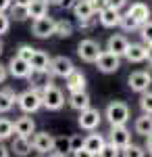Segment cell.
Returning <instances> with one entry per match:
<instances>
[{
    "label": "cell",
    "instance_id": "27",
    "mask_svg": "<svg viewBox=\"0 0 152 157\" xmlns=\"http://www.w3.org/2000/svg\"><path fill=\"white\" fill-rule=\"evenodd\" d=\"M50 57H48V52L44 50H35L34 57L29 59V65H31V69H38V71H48V67H50Z\"/></svg>",
    "mask_w": 152,
    "mask_h": 157
},
{
    "label": "cell",
    "instance_id": "1",
    "mask_svg": "<svg viewBox=\"0 0 152 157\" xmlns=\"http://www.w3.org/2000/svg\"><path fill=\"white\" fill-rule=\"evenodd\" d=\"M104 117L110 126H125L131 117V109L125 101H110L106 105L104 111Z\"/></svg>",
    "mask_w": 152,
    "mask_h": 157
},
{
    "label": "cell",
    "instance_id": "38",
    "mask_svg": "<svg viewBox=\"0 0 152 157\" xmlns=\"http://www.w3.org/2000/svg\"><path fill=\"white\" fill-rule=\"evenodd\" d=\"M83 143H85V136H81V134H73V136H71V153L83 149Z\"/></svg>",
    "mask_w": 152,
    "mask_h": 157
},
{
    "label": "cell",
    "instance_id": "43",
    "mask_svg": "<svg viewBox=\"0 0 152 157\" xmlns=\"http://www.w3.org/2000/svg\"><path fill=\"white\" fill-rule=\"evenodd\" d=\"M125 4H127V0H108V6H113V9H117V11H121Z\"/></svg>",
    "mask_w": 152,
    "mask_h": 157
},
{
    "label": "cell",
    "instance_id": "13",
    "mask_svg": "<svg viewBox=\"0 0 152 157\" xmlns=\"http://www.w3.org/2000/svg\"><path fill=\"white\" fill-rule=\"evenodd\" d=\"M65 86H67V90L69 92H81L85 90V86H88V78H85V73L81 69H73V71L65 78Z\"/></svg>",
    "mask_w": 152,
    "mask_h": 157
},
{
    "label": "cell",
    "instance_id": "3",
    "mask_svg": "<svg viewBox=\"0 0 152 157\" xmlns=\"http://www.w3.org/2000/svg\"><path fill=\"white\" fill-rule=\"evenodd\" d=\"M100 42H96L94 38H83L81 42L77 44V57L85 63H96L98 57H100Z\"/></svg>",
    "mask_w": 152,
    "mask_h": 157
},
{
    "label": "cell",
    "instance_id": "37",
    "mask_svg": "<svg viewBox=\"0 0 152 157\" xmlns=\"http://www.w3.org/2000/svg\"><path fill=\"white\" fill-rule=\"evenodd\" d=\"M140 36L144 40V44H152V19L140 27Z\"/></svg>",
    "mask_w": 152,
    "mask_h": 157
},
{
    "label": "cell",
    "instance_id": "22",
    "mask_svg": "<svg viewBox=\"0 0 152 157\" xmlns=\"http://www.w3.org/2000/svg\"><path fill=\"white\" fill-rule=\"evenodd\" d=\"M11 151L15 153L17 157H27L34 147H31V138H25V136H15L11 143Z\"/></svg>",
    "mask_w": 152,
    "mask_h": 157
},
{
    "label": "cell",
    "instance_id": "14",
    "mask_svg": "<svg viewBox=\"0 0 152 157\" xmlns=\"http://www.w3.org/2000/svg\"><path fill=\"white\" fill-rule=\"evenodd\" d=\"M127 48H129V40L123 34H113L106 40V50L113 52V55H117V57H125Z\"/></svg>",
    "mask_w": 152,
    "mask_h": 157
},
{
    "label": "cell",
    "instance_id": "35",
    "mask_svg": "<svg viewBox=\"0 0 152 157\" xmlns=\"http://www.w3.org/2000/svg\"><path fill=\"white\" fill-rule=\"evenodd\" d=\"M96 157H121V149H119V147H115L113 143H106L104 149H102V151H100Z\"/></svg>",
    "mask_w": 152,
    "mask_h": 157
},
{
    "label": "cell",
    "instance_id": "50",
    "mask_svg": "<svg viewBox=\"0 0 152 157\" xmlns=\"http://www.w3.org/2000/svg\"><path fill=\"white\" fill-rule=\"evenodd\" d=\"M4 52V42H2V38H0V55Z\"/></svg>",
    "mask_w": 152,
    "mask_h": 157
},
{
    "label": "cell",
    "instance_id": "39",
    "mask_svg": "<svg viewBox=\"0 0 152 157\" xmlns=\"http://www.w3.org/2000/svg\"><path fill=\"white\" fill-rule=\"evenodd\" d=\"M9 29H11V17L6 13H0V38L4 36Z\"/></svg>",
    "mask_w": 152,
    "mask_h": 157
},
{
    "label": "cell",
    "instance_id": "21",
    "mask_svg": "<svg viewBox=\"0 0 152 157\" xmlns=\"http://www.w3.org/2000/svg\"><path fill=\"white\" fill-rule=\"evenodd\" d=\"M17 98H19V94L13 90L11 86H4V88L0 90V113H2V115L9 113V111L15 107Z\"/></svg>",
    "mask_w": 152,
    "mask_h": 157
},
{
    "label": "cell",
    "instance_id": "25",
    "mask_svg": "<svg viewBox=\"0 0 152 157\" xmlns=\"http://www.w3.org/2000/svg\"><path fill=\"white\" fill-rule=\"evenodd\" d=\"M48 0H29L27 4V11H29V19H40V17H46L48 15Z\"/></svg>",
    "mask_w": 152,
    "mask_h": 157
},
{
    "label": "cell",
    "instance_id": "5",
    "mask_svg": "<svg viewBox=\"0 0 152 157\" xmlns=\"http://www.w3.org/2000/svg\"><path fill=\"white\" fill-rule=\"evenodd\" d=\"M56 19H52L50 15L46 17H40V19H35L34 23H31V34L35 38H40V40H46L50 36H56Z\"/></svg>",
    "mask_w": 152,
    "mask_h": 157
},
{
    "label": "cell",
    "instance_id": "7",
    "mask_svg": "<svg viewBox=\"0 0 152 157\" xmlns=\"http://www.w3.org/2000/svg\"><path fill=\"white\" fill-rule=\"evenodd\" d=\"M100 121H102V113L94 107H88V109H83V111H79L77 126L81 130H85V132H94V130H98Z\"/></svg>",
    "mask_w": 152,
    "mask_h": 157
},
{
    "label": "cell",
    "instance_id": "16",
    "mask_svg": "<svg viewBox=\"0 0 152 157\" xmlns=\"http://www.w3.org/2000/svg\"><path fill=\"white\" fill-rule=\"evenodd\" d=\"M121 15H123L121 11L113 9V6H106V9H102L98 13V23L102 27H117L121 23Z\"/></svg>",
    "mask_w": 152,
    "mask_h": 157
},
{
    "label": "cell",
    "instance_id": "23",
    "mask_svg": "<svg viewBox=\"0 0 152 157\" xmlns=\"http://www.w3.org/2000/svg\"><path fill=\"white\" fill-rule=\"evenodd\" d=\"M104 145H106V138H104V134H100V132H90L88 136H85V143H83V147L85 149H90L94 155H98L102 149H104Z\"/></svg>",
    "mask_w": 152,
    "mask_h": 157
},
{
    "label": "cell",
    "instance_id": "44",
    "mask_svg": "<svg viewBox=\"0 0 152 157\" xmlns=\"http://www.w3.org/2000/svg\"><path fill=\"white\" fill-rule=\"evenodd\" d=\"M6 78H9V67L0 63V84H4V82H6Z\"/></svg>",
    "mask_w": 152,
    "mask_h": 157
},
{
    "label": "cell",
    "instance_id": "29",
    "mask_svg": "<svg viewBox=\"0 0 152 157\" xmlns=\"http://www.w3.org/2000/svg\"><path fill=\"white\" fill-rule=\"evenodd\" d=\"M13 134H15V121L9 117H0V140H9Z\"/></svg>",
    "mask_w": 152,
    "mask_h": 157
},
{
    "label": "cell",
    "instance_id": "20",
    "mask_svg": "<svg viewBox=\"0 0 152 157\" xmlns=\"http://www.w3.org/2000/svg\"><path fill=\"white\" fill-rule=\"evenodd\" d=\"M148 57V50H146V44L144 42H133V44H129L127 52H125V57L123 59L129 61V63H144Z\"/></svg>",
    "mask_w": 152,
    "mask_h": 157
},
{
    "label": "cell",
    "instance_id": "10",
    "mask_svg": "<svg viewBox=\"0 0 152 157\" xmlns=\"http://www.w3.org/2000/svg\"><path fill=\"white\" fill-rule=\"evenodd\" d=\"M75 69V65H73V61L69 59V57H63V55H59V57H52V61H50V67H48V71L52 73V78H67L71 71Z\"/></svg>",
    "mask_w": 152,
    "mask_h": 157
},
{
    "label": "cell",
    "instance_id": "12",
    "mask_svg": "<svg viewBox=\"0 0 152 157\" xmlns=\"http://www.w3.org/2000/svg\"><path fill=\"white\" fill-rule=\"evenodd\" d=\"M108 143H113L119 149H125L127 145H131V132H129L125 126H110Z\"/></svg>",
    "mask_w": 152,
    "mask_h": 157
},
{
    "label": "cell",
    "instance_id": "47",
    "mask_svg": "<svg viewBox=\"0 0 152 157\" xmlns=\"http://www.w3.org/2000/svg\"><path fill=\"white\" fill-rule=\"evenodd\" d=\"M144 149H146V153L152 157V134H150V136H146V145H144Z\"/></svg>",
    "mask_w": 152,
    "mask_h": 157
},
{
    "label": "cell",
    "instance_id": "33",
    "mask_svg": "<svg viewBox=\"0 0 152 157\" xmlns=\"http://www.w3.org/2000/svg\"><path fill=\"white\" fill-rule=\"evenodd\" d=\"M54 151L69 155L71 153V136H56V140H54Z\"/></svg>",
    "mask_w": 152,
    "mask_h": 157
},
{
    "label": "cell",
    "instance_id": "26",
    "mask_svg": "<svg viewBox=\"0 0 152 157\" xmlns=\"http://www.w3.org/2000/svg\"><path fill=\"white\" fill-rule=\"evenodd\" d=\"M133 130H136V134H140V136H150L152 134V115L150 113H142L140 117H136Z\"/></svg>",
    "mask_w": 152,
    "mask_h": 157
},
{
    "label": "cell",
    "instance_id": "28",
    "mask_svg": "<svg viewBox=\"0 0 152 157\" xmlns=\"http://www.w3.org/2000/svg\"><path fill=\"white\" fill-rule=\"evenodd\" d=\"M9 17H11V19H15V21H25V19H29L27 4H21V2H13L11 15H9Z\"/></svg>",
    "mask_w": 152,
    "mask_h": 157
},
{
    "label": "cell",
    "instance_id": "31",
    "mask_svg": "<svg viewBox=\"0 0 152 157\" xmlns=\"http://www.w3.org/2000/svg\"><path fill=\"white\" fill-rule=\"evenodd\" d=\"M73 29H75V25L71 23L69 19H59V23H56V36L59 38L73 36Z\"/></svg>",
    "mask_w": 152,
    "mask_h": 157
},
{
    "label": "cell",
    "instance_id": "46",
    "mask_svg": "<svg viewBox=\"0 0 152 157\" xmlns=\"http://www.w3.org/2000/svg\"><path fill=\"white\" fill-rule=\"evenodd\" d=\"M0 157H11V149L0 140Z\"/></svg>",
    "mask_w": 152,
    "mask_h": 157
},
{
    "label": "cell",
    "instance_id": "2",
    "mask_svg": "<svg viewBox=\"0 0 152 157\" xmlns=\"http://www.w3.org/2000/svg\"><path fill=\"white\" fill-rule=\"evenodd\" d=\"M17 105L27 115L40 111V109L44 107V103H42V90H38V88H27V90H23L19 94V98H17Z\"/></svg>",
    "mask_w": 152,
    "mask_h": 157
},
{
    "label": "cell",
    "instance_id": "11",
    "mask_svg": "<svg viewBox=\"0 0 152 157\" xmlns=\"http://www.w3.org/2000/svg\"><path fill=\"white\" fill-rule=\"evenodd\" d=\"M6 67H9V75L13 78H19V80H27V75L31 73V65H29V61L21 59V57H11V61L6 63Z\"/></svg>",
    "mask_w": 152,
    "mask_h": 157
},
{
    "label": "cell",
    "instance_id": "6",
    "mask_svg": "<svg viewBox=\"0 0 152 157\" xmlns=\"http://www.w3.org/2000/svg\"><path fill=\"white\" fill-rule=\"evenodd\" d=\"M127 86L131 92H138V94H144V92H148L152 86V78L150 73L146 71V69H138V71L129 73L127 78Z\"/></svg>",
    "mask_w": 152,
    "mask_h": 157
},
{
    "label": "cell",
    "instance_id": "9",
    "mask_svg": "<svg viewBox=\"0 0 152 157\" xmlns=\"http://www.w3.org/2000/svg\"><path fill=\"white\" fill-rule=\"evenodd\" d=\"M94 65H96V69L100 73H115V71H119V67H121V57L108 52V50H102L100 57H98V61H96Z\"/></svg>",
    "mask_w": 152,
    "mask_h": 157
},
{
    "label": "cell",
    "instance_id": "36",
    "mask_svg": "<svg viewBox=\"0 0 152 157\" xmlns=\"http://www.w3.org/2000/svg\"><path fill=\"white\" fill-rule=\"evenodd\" d=\"M35 50H38V48H34L31 44H21V46L17 48V52H15V55H17V57H21V59H25V61H29L31 57H34Z\"/></svg>",
    "mask_w": 152,
    "mask_h": 157
},
{
    "label": "cell",
    "instance_id": "8",
    "mask_svg": "<svg viewBox=\"0 0 152 157\" xmlns=\"http://www.w3.org/2000/svg\"><path fill=\"white\" fill-rule=\"evenodd\" d=\"M54 140H56V136H52L50 132H35L31 136V147L38 155H46L54 151Z\"/></svg>",
    "mask_w": 152,
    "mask_h": 157
},
{
    "label": "cell",
    "instance_id": "34",
    "mask_svg": "<svg viewBox=\"0 0 152 157\" xmlns=\"http://www.w3.org/2000/svg\"><path fill=\"white\" fill-rule=\"evenodd\" d=\"M140 109H142V113H150L152 115V90L140 94Z\"/></svg>",
    "mask_w": 152,
    "mask_h": 157
},
{
    "label": "cell",
    "instance_id": "48",
    "mask_svg": "<svg viewBox=\"0 0 152 157\" xmlns=\"http://www.w3.org/2000/svg\"><path fill=\"white\" fill-rule=\"evenodd\" d=\"M146 50H148V57H146V61L152 65V44H146Z\"/></svg>",
    "mask_w": 152,
    "mask_h": 157
},
{
    "label": "cell",
    "instance_id": "51",
    "mask_svg": "<svg viewBox=\"0 0 152 157\" xmlns=\"http://www.w3.org/2000/svg\"><path fill=\"white\" fill-rule=\"evenodd\" d=\"M146 71L150 73V78H152V65H150V67H148V69H146Z\"/></svg>",
    "mask_w": 152,
    "mask_h": 157
},
{
    "label": "cell",
    "instance_id": "24",
    "mask_svg": "<svg viewBox=\"0 0 152 157\" xmlns=\"http://www.w3.org/2000/svg\"><path fill=\"white\" fill-rule=\"evenodd\" d=\"M73 15L77 17V21H81V19L96 17V11H94V6H92L90 0H77L75 6H73Z\"/></svg>",
    "mask_w": 152,
    "mask_h": 157
},
{
    "label": "cell",
    "instance_id": "30",
    "mask_svg": "<svg viewBox=\"0 0 152 157\" xmlns=\"http://www.w3.org/2000/svg\"><path fill=\"white\" fill-rule=\"evenodd\" d=\"M119 27H121L123 32H140L142 25L138 23L129 13H123V15H121V23H119Z\"/></svg>",
    "mask_w": 152,
    "mask_h": 157
},
{
    "label": "cell",
    "instance_id": "41",
    "mask_svg": "<svg viewBox=\"0 0 152 157\" xmlns=\"http://www.w3.org/2000/svg\"><path fill=\"white\" fill-rule=\"evenodd\" d=\"M90 2H92V6H94V11H96V13H100L102 9L108 6V0H90Z\"/></svg>",
    "mask_w": 152,
    "mask_h": 157
},
{
    "label": "cell",
    "instance_id": "32",
    "mask_svg": "<svg viewBox=\"0 0 152 157\" xmlns=\"http://www.w3.org/2000/svg\"><path fill=\"white\" fill-rule=\"evenodd\" d=\"M121 157H146V149L140 145H127L125 149H121Z\"/></svg>",
    "mask_w": 152,
    "mask_h": 157
},
{
    "label": "cell",
    "instance_id": "49",
    "mask_svg": "<svg viewBox=\"0 0 152 157\" xmlns=\"http://www.w3.org/2000/svg\"><path fill=\"white\" fill-rule=\"evenodd\" d=\"M48 157H67L65 153H59V151H52V153H48Z\"/></svg>",
    "mask_w": 152,
    "mask_h": 157
},
{
    "label": "cell",
    "instance_id": "42",
    "mask_svg": "<svg viewBox=\"0 0 152 157\" xmlns=\"http://www.w3.org/2000/svg\"><path fill=\"white\" fill-rule=\"evenodd\" d=\"M73 157H96V155H94L90 149H85V147H83V149H79V151H75Z\"/></svg>",
    "mask_w": 152,
    "mask_h": 157
},
{
    "label": "cell",
    "instance_id": "17",
    "mask_svg": "<svg viewBox=\"0 0 152 157\" xmlns=\"http://www.w3.org/2000/svg\"><path fill=\"white\" fill-rule=\"evenodd\" d=\"M69 107L73 111H83V109L92 107V97L88 94V90H81V92H69Z\"/></svg>",
    "mask_w": 152,
    "mask_h": 157
},
{
    "label": "cell",
    "instance_id": "4",
    "mask_svg": "<svg viewBox=\"0 0 152 157\" xmlns=\"http://www.w3.org/2000/svg\"><path fill=\"white\" fill-rule=\"evenodd\" d=\"M42 103H44V107L48 111H59L65 105V94H63V90L59 86L50 84L42 90Z\"/></svg>",
    "mask_w": 152,
    "mask_h": 157
},
{
    "label": "cell",
    "instance_id": "18",
    "mask_svg": "<svg viewBox=\"0 0 152 157\" xmlns=\"http://www.w3.org/2000/svg\"><path fill=\"white\" fill-rule=\"evenodd\" d=\"M27 82H29V88H38V90H44L46 86L52 84V73L50 71H38V69H31V73L27 75Z\"/></svg>",
    "mask_w": 152,
    "mask_h": 157
},
{
    "label": "cell",
    "instance_id": "19",
    "mask_svg": "<svg viewBox=\"0 0 152 157\" xmlns=\"http://www.w3.org/2000/svg\"><path fill=\"white\" fill-rule=\"evenodd\" d=\"M127 13L140 25H144L146 21H150V17H152V11H150V6H148L146 2H133V4L127 9Z\"/></svg>",
    "mask_w": 152,
    "mask_h": 157
},
{
    "label": "cell",
    "instance_id": "45",
    "mask_svg": "<svg viewBox=\"0 0 152 157\" xmlns=\"http://www.w3.org/2000/svg\"><path fill=\"white\" fill-rule=\"evenodd\" d=\"M13 2H15V0H0V13H6V11H11Z\"/></svg>",
    "mask_w": 152,
    "mask_h": 157
},
{
    "label": "cell",
    "instance_id": "52",
    "mask_svg": "<svg viewBox=\"0 0 152 157\" xmlns=\"http://www.w3.org/2000/svg\"><path fill=\"white\" fill-rule=\"evenodd\" d=\"M35 157H44V155H35Z\"/></svg>",
    "mask_w": 152,
    "mask_h": 157
},
{
    "label": "cell",
    "instance_id": "15",
    "mask_svg": "<svg viewBox=\"0 0 152 157\" xmlns=\"http://www.w3.org/2000/svg\"><path fill=\"white\" fill-rule=\"evenodd\" d=\"M15 134H17V136H25V138H31L35 134L34 117H29L27 113L21 115V117H17V120H15Z\"/></svg>",
    "mask_w": 152,
    "mask_h": 157
},
{
    "label": "cell",
    "instance_id": "40",
    "mask_svg": "<svg viewBox=\"0 0 152 157\" xmlns=\"http://www.w3.org/2000/svg\"><path fill=\"white\" fill-rule=\"evenodd\" d=\"M96 21H98V15H96V17H90V19H81V21H77V27H79V29H85V32H90V29H94Z\"/></svg>",
    "mask_w": 152,
    "mask_h": 157
}]
</instances>
